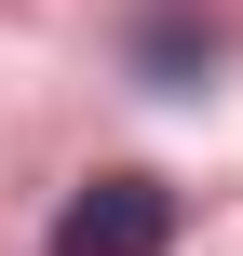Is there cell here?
Listing matches in <instances>:
<instances>
[{"mask_svg":"<svg viewBox=\"0 0 243 256\" xmlns=\"http://www.w3.org/2000/svg\"><path fill=\"white\" fill-rule=\"evenodd\" d=\"M162 243H176V189L162 176H95L54 216V256H162Z\"/></svg>","mask_w":243,"mask_h":256,"instance_id":"1","label":"cell"},{"mask_svg":"<svg viewBox=\"0 0 243 256\" xmlns=\"http://www.w3.org/2000/svg\"><path fill=\"white\" fill-rule=\"evenodd\" d=\"M135 68H149L162 94L203 81V68H216V14H203V0H149V14H135Z\"/></svg>","mask_w":243,"mask_h":256,"instance_id":"2","label":"cell"}]
</instances>
